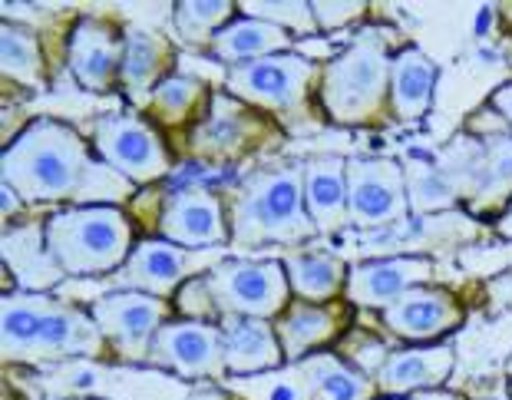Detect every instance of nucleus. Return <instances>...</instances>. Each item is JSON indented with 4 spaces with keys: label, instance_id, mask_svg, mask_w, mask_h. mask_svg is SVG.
Listing matches in <instances>:
<instances>
[{
    "label": "nucleus",
    "instance_id": "18",
    "mask_svg": "<svg viewBox=\"0 0 512 400\" xmlns=\"http://www.w3.org/2000/svg\"><path fill=\"white\" fill-rule=\"evenodd\" d=\"M456 364L453 348L446 344H423V348H403L387 354V361L374 371L377 391L387 397H413L440 387Z\"/></svg>",
    "mask_w": 512,
    "mask_h": 400
},
{
    "label": "nucleus",
    "instance_id": "35",
    "mask_svg": "<svg viewBox=\"0 0 512 400\" xmlns=\"http://www.w3.org/2000/svg\"><path fill=\"white\" fill-rule=\"evenodd\" d=\"M311 7H314V20H318V30H337L364 14V4H321L318 0Z\"/></svg>",
    "mask_w": 512,
    "mask_h": 400
},
{
    "label": "nucleus",
    "instance_id": "12",
    "mask_svg": "<svg viewBox=\"0 0 512 400\" xmlns=\"http://www.w3.org/2000/svg\"><path fill=\"white\" fill-rule=\"evenodd\" d=\"M232 225L222 212V199L209 189H179L162 205L159 239L182 245L189 252H209L232 242Z\"/></svg>",
    "mask_w": 512,
    "mask_h": 400
},
{
    "label": "nucleus",
    "instance_id": "9",
    "mask_svg": "<svg viewBox=\"0 0 512 400\" xmlns=\"http://www.w3.org/2000/svg\"><path fill=\"white\" fill-rule=\"evenodd\" d=\"M347 209H351V222L361 229H380V225L407 219V169L397 159H347Z\"/></svg>",
    "mask_w": 512,
    "mask_h": 400
},
{
    "label": "nucleus",
    "instance_id": "16",
    "mask_svg": "<svg viewBox=\"0 0 512 400\" xmlns=\"http://www.w3.org/2000/svg\"><path fill=\"white\" fill-rule=\"evenodd\" d=\"M123 47L126 37H119L106 20L83 17L80 24L70 30V73L76 83L90 93H110L119 83V70H123Z\"/></svg>",
    "mask_w": 512,
    "mask_h": 400
},
{
    "label": "nucleus",
    "instance_id": "11",
    "mask_svg": "<svg viewBox=\"0 0 512 400\" xmlns=\"http://www.w3.org/2000/svg\"><path fill=\"white\" fill-rule=\"evenodd\" d=\"M149 361L179 377H202V381H222L228 374L222 351V328L209 321H166L152 341Z\"/></svg>",
    "mask_w": 512,
    "mask_h": 400
},
{
    "label": "nucleus",
    "instance_id": "23",
    "mask_svg": "<svg viewBox=\"0 0 512 400\" xmlns=\"http://www.w3.org/2000/svg\"><path fill=\"white\" fill-rule=\"evenodd\" d=\"M172 47L149 30H126L123 47V70H119V86L133 103H149L156 86L169 77Z\"/></svg>",
    "mask_w": 512,
    "mask_h": 400
},
{
    "label": "nucleus",
    "instance_id": "37",
    "mask_svg": "<svg viewBox=\"0 0 512 400\" xmlns=\"http://www.w3.org/2000/svg\"><path fill=\"white\" fill-rule=\"evenodd\" d=\"M0 196H4V215H17L20 212V202H24V199H20L17 192L7 186V182H0Z\"/></svg>",
    "mask_w": 512,
    "mask_h": 400
},
{
    "label": "nucleus",
    "instance_id": "10",
    "mask_svg": "<svg viewBox=\"0 0 512 400\" xmlns=\"http://www.w3.org/2000/svg\"><path fill=\"white\" fill-rule=\"evenodd\" d=\"M90 315L106 338V344H110L119 358L143 361L149 358L152 341H156L159 328L169 318V301L156 295H143V291L116 288L110 295L93 301Z\"/></svg>",
    "mask_w": 512,
    "mask_h": 400
},
{
    "label": "nucleus",
    "instance_id": "41",
    "mask_svg": "<svg viewBox=\"0 0 512 400\" xmlns=\"http://www.w3.org/2000/svg\"><path fill=\"white\" fill-rule=\"evenodd\" d=\"M506 374H509V377H512V358H509V361H506Z\"/></svg>",
    "mask_w": 512,
    "mask_h": 400
},
{
    "label": "nucleus",
    "instance_id": "32",
    "mask_svg": "<svg viewBox=\"0 0 512 400\" xmlns=\"http://www.w3.org/2000/svg\"><path fill=\"white\" fill-rule=\"evenodd\" d=\"M202 100V83L195 77H182V73H169L166 80L156 86V93L149 96V110L159 116L162 123L179 126L192 116V110Z\"/></svg>",
    "mask_w": 512,
    "mask_h": 400
},
{
    "label": "nucleus",
    "instance_id": "6",
    "mask_svg": "<svg viewBox=\"0 0 512 400\" xmlns=\"http://www.w3.org/2000/svg\"><path fill=\"white\" fill-rule=\"evenodd\" d=\"M314 77V63L301 53H275V57L238 63L225 70L228 96L245 106L281 113L285 120L308 116V86Z\"/></svg>",
    "mask_w": 512,
    "mask_h": 400
},
{
    "label": "nucleus",
    "instance_id": "15",
    "mask_svg": "<svg viewBox=\"0 0 512 400\" xmlns=\"http://www.w3.org/2000/svg\"><path fill=\"white\" fill-rule=\"evenodd\" d=\"M265 129L268 126L261 123L258 113H252V106H245L228 93H215L209 113L192 129V149L209 159H235L245 149L261 143Z\"/></svg>",
    "mask_w": 512,
    "mask_h": 400
},
{
    "label": "nucleus",
    "instance_id": "13",
    "mask_svg": "<svg viewBox=\"0 0 512 400\" xmlns=\"http://www.w3.org/2000/svg\"><path fill=\"white\" fill-rule=\"evenodd\" d=\"M202 265L205 252L195 255L189 248L172 245L166 239H143L139 245H133L126 265L116 272V281L123 291H143V295L169 298Z\"/></svg>",
    "mask_w": 512,
    "mask_h": 400
},
{
    "label": "nucleus",
    "instance_id": "5",
    "mask_svg": "<svg viewBox=\"0 0 512 400\" xmlns=\"http://www.w3.org/2000/svg\"><path fill=\"white\" fill-rule=\"evenodd\" d=\"M47 248L63 275L90 278L119 272L133 252V229L116 205H70L43 222Z\"/></svg>",
    "mask_w": 512,
    "mask_h": 400
},
{
    "label": "nucleus",
    "instance_id": "17",
    "mask_svg": "<svg viewBox=\"0 0 512 400\" xmlns=\"http://www.w3.org/2000/svg\"><path fill=\"white\" fill-rule=\"evenodd\" d=\"M380 318L403 341H433L440 334L460 328L463 305L453 291L437 285H420L380 311Z\"/></svg>",
    "mask_w": 512,
    "mask_h": 400
},
{
    "label": "nucleus",
    "instance_id": "43",
    "mask_svg": "<svg viewBox=\"0 0 512 400\" xmlns=\"http://www.w3.org/2000/svg\"><path fill=\"white\" fill-rule=\"evenodd\" d=\"M509 400H512V381H509Z\"/></svg>",
    "mask_w": 512,
    "mask_h": 400
},
{
    "label": "nucleus",
    "instance_id": "25",
    "mask_svg": "<svg viewBox=\"0 0 512 400\" xmlns=\"http://www.w3.org/2000/svg\"><path fill=\"white\" fill-rule=\"evenodd\" d=\"M4 265L17 278L20 291H47L63 278L47 248V235L37 225H17L4 232Z\"/></svg>",
    "mask_w": 512,
    "mask_h": 400
},
{
    "label": "nucleus",
    "instance_id": "22",
    "mask_svg": "<svg viewBox=\"0 0 512 400\" xmlns=\"http://www.w3.org/2000/svg\"><path fill=\"white\" fill-rule=\"evenodd\" d=\"M294 371H298L301 391L308 400H374L377 394L374 377L344 364L331 351L308 354L304 361L294 364Z\"/></svg>",
    "mask_w": 512,
    "mask_h": 400
},
{
    "label": "nucleus",
    "instance_id": "4",
    "mask_svg": "<svg viewBox=\"0 0 512 400\" xmlns=\"http://www.w3.org/2000/svg\"><path fill=\"white\" fill-rule=\"evenodd\" d=\"M394 30L364 27L321 70V103L334 123L361 126L377 120L390 103V67H394Z\"/></svg>",
    "mask_w": 512,
    "mask_h": 400
},
{
    "label": "nucleus",
    "instance_id": "21",
    "mask_svg": "<svg viewBox=\"0 0 512 400\" xmlns=\"http://www.w3.org/2000/svg\"><path fill=\"white\" fill-rule=\"evenodd\" d=\"M437 77V63L417 43L400 47L394 53V67H390V110H394L397 120L413 123L420 116H427L433 90H437Z\"/></svg>",
    "mask_w": 512,
    "mask_h": 400
},
{
    "label": "nucleus",
    "instance_id": "19",
    "mask_svg": "<svg viewBox=\"0 0 512 400\" xmlns=\"http://www.w3.org/2000/svg\"><path fill=\"white\" fill-rule=\"evenodd\" d=\"M219 328L228 374H261L278 371L285 364V351H281L278 331L271 321L225 315Z\"/></svg>",
    "mask_w": 512,
    "mask_h": 400
},
{
    "label": "nucleus",
    "instance_id": "31",
    "mask_svg": "<svg viewBox=\"0 0 512 400\" xmlns=\"http://www.w3.org/2000/svg\"><path fill=\"white\" fill-rule=\"evenodd\" d=\"M407 189H410V212H443L453 209L460 199V189L453 186L450 172L433 162H407Z\"/></svg>",
    "mask_w": 512,
    "mask_h": 400
},
{
    "label": "nucleus",
    "instance_id": "33",
    "mask_svg": "<svg viewBox=\"0 0 512 400\" xmlns=\"http://www.w3.org/2000/svg\"><path fill=\"white\" fill-rule=\"evenodd\" d=\"M248 17H261L281 30H298V34H318V20H314L311 4H298V0H252L242 4Z\"/></svg>",
    "mask_w": 512,
    "mask_h": 400
},
{
    "label": "nucleus",
    "instance_id": "30",
    "mask_svg": "<svg viewBox=\"0 0 512 400\" xmlns=\"http://www.w3.org/2000/svg\"><path fill=\"white\" fill-rule=\"evenodd\" d=\"M0 70H4L7 80H14L20 86L43 83V53L30 30L17 24L0 27Z\"/></svg>",
    "mask_w": 512,
    "mask_h": 400
},
{
    "label": "nucleus",
    "instance_id": "2",
    "mask_svg": "<svg viewBox=\"0 0 512 400\" xmlns=\"http://www.w3.org/2000/svg\"><path fill=\"white\" fill-rule=\"evenodd\" d=\"M0 331L7 361L96 358L106 351L90 311L63 305L47 291H7L0 301Z\"/></svg>",
    "mask_w": 512,
    "mask_h": 400
},
{
    "label": "nucleus",
    "instance_id": "39",
    "mask_svg": "<svg viewBox=\"0 0 512 400\" xmlns=\"http://www.w3.org/2000/svg\"><path fill=\"white\" fill-rule=\"evenodd\" d=\"M189 400H232V397H225L222 391H215V387H199V391H192Z\"/></svg>",
    "mask_w": 512,
    "mask_h": 400
},
{
    "label": "nucleus",
    "instance_id": "7",
    "mask_svg": "<svg viewBox=\"0 0 512 400\" xmlns=\"http://www.w3.org/2000/svg\"><path fill=\"white\" fill-rule=\"evenodd\" d=\"M212 295L219 301L222 318H281L288 311V272L285 262H255V258H222L209 272Z\"/></svg>",
    "mask_w": 512,
    "mask_h": 400
},
{
    "label": "nucleus",
    "instance_id": "26",
    "mask_svg": "<svg viewBox=\"0 0 512 400\" xmlns=\"http://www.w3.org/2000/svg\"><path fill=\"white\" fill-rule=\"evenodd\" d=\"M337 311L334 308H321V305H308V301H298L291 305L285 315L275 321L281 351H285V361L298 364L311 354V348H321L337 334Z\"/></svg>",
    "mask_w": 512,
    "mask_h": 400
},
{
    "label": "nucleus",
    "instance_id": "34",
    "mask_svg": "<svg viewBox=\"0 0 512 400\" xmlns=\"http://www.w3.org/2000/svg\"><path fill=\"white\" fill-rule=\"evenodd\" d=\"M179 311L189 321H219L222 324V308L219 301L212 295V285H209V275H199V278H189L185 285L179 288Z\"/></svg>",
    "mask_w": 512,
    "mask_h": 400
},
{
    "label": "nucleus",
    "instance_id": "28",
    "mask_svg": "<svg viewBox=\"0 0 512 400\" xmlns=\"http://www.w3.org/2000/svg\"><path fill=\"white\" fill-rule=\"evenodd\" d=\"M512 202V133L483 139L479 182L470 199L473 212H496Z\"/></svg>",
    "mask_w": 512,
    "mask_h": 400
},
{
    "label": "nucleus",
    "instance_id": "40",
    "mask_svg": "<svg viewBox=\"0 0 512 400\" xmlns=\"http://www.w3.org/2000/svg\"><path fill=\"white\" fill-rule=\"evenodd\" d=\"M496 229H499V235H506V239H512V202L506 205V212H503V215H499Z\"/></svg>",
    "mask_w": 512,
    "mask_h": 400
},
{
    "label": "nucleus",
    "instance_id": "29",
    "mask_svg": "<svg viewBox=\"0 0 512 400\" xmlns=\"http://www.w3.org/2000/svg\"><path fill=\"white\" fill-rule=\"evenodd\" d=\"M235 20V4L232 0H179L172 7V27L182 43L199 47L205 40H215L222 27Z\"/></svg>",
    "mask_w": 512,
    "mask_h": 400
},
{
    "label": "nucleus",
    "instance_id": "14",
    "mask_svg": "<svg viewBox=\"0 0 512 400\" xmlns=\"http://www.w3.org/2000/svg\"><path fill=\"white\" fill-rule=\"evenodd\" d=\"M433 258L427 255H394L354 265L347 272V301L357 308H390L407 291L430 285Z\"/></svg>",
    "mask_w": 512,
    "mask_h": 400
},
{
    "label": "nucleus",
    "instance_id": "36",
    "mask_svg": "<svg viewBox=\"0 0 512 400\" xmlns=\"http://www.w3.org/2000/svg\"><path fill=\"white\" fill-rule=\"evenodd\" d=\"M489 106H493V110L512 126V83H503V86H499V90H496L493 96H489Z\"/></svg>",
    "mask_w": 512,
    "mask_h": 400
},
{
    "label": "nucleus",
    "instance_id": "3",
    "mask_svg": "<svg viewBox=\"0 0 512 400\" xmlns=\"http://www.w3.org/2000/svg\"><path fill=\"white\" fill-rule=\"evenodd\" d=\"M232 245H301L318 235L304 202V162H275L248 172L232 196Z\"/></svg>",
    "mask_w": 512,
    "mask_h": 400
},
{
    "label": "nucleus",
    "instance_id": "38",
    "mask_svg": "<svg viewBox=\"0 0 512 400\" xmlns=\"http://www.w3.org/2000/svg\"><path fill=\"white\" fill-rule=\"evenodd\" d=\"M380 400H460L456 394H433V391H427V394H413V397H380Z\"/></svg>",
    "mask_w": 512,
    "mask_h": 400
},
{
    "label": "nucleus",
    "instance_id": "42",
    "mask_svg": "<svg viewBox=\"0 0 512 400\" xmlns=\"http://www.w3.org/2000/svg\"><path fill=\"white\" fill-rule=\"evenodd\" d=\"M506 17H509V24H512V4L506 7Z\"/></svg>",
    "mask_w": 512,
    "mask_h": 400
},
{
    "label": "nucleus",
    "instance_id": "24",
    "mask_svg": "<svg viewBox=\"0 0 512 400\" xmlns=\"http://www.w3.org/2000/svg\"><path fill=\"white\" fill-rule=\"evenodd\" d=\"M288 47H291L288 30L268 24V20H261V17L242 14L215 34L212 57L228 63V67H238V63L265 60V57H275V53H291Z\"/></svg>",
    "mask_w": 512,
    "mask_h": 400
},
{
    "label": "nucleus",
    "instance_id": "8",
    "mask_svg": "<svg viewBox=\"0 0 512 400\" xmlns=\"http://www.w3.org/2000/svg\"><path fill=\"white\" fill-rule=\"evenodd\" d=\"M93 153L129 186H146L169 172L172 159L162 136L136 113H110L93 123Z\"/></svg>",
    "mask_w": 512,
    "mask_h": 400
},
{
    "label": "nucleus",
    "instance_id": "1",
    "mask_svg": "<svg viewBox=\"0 0 512 400\" xmlns=\"http://www.w3.org/2000/svg\"><path fill=\"white\" fill-rule=\"evenodd\" d=\"M4 182L24 202H86L129 189L123 176L100 162L70 123L40 116L20 129L0 156Z\"/></svg>",
    "mask_w": 512,
    "mask_h": 400
},
{
    "label": "nucleus",
    "instance_id": "27",
    "mask_svg": "<svg viewBox=\"0 0 512 400\" xmlns=\"http://www.w3.org/2000/svg\"><path fill=\"white\" fill-rule=\"evenodd\" d=\"M285 272L294 295L304 298L308 305H321V301L334 298L341 285H347L351 268H344L341 258L328 252H294L285 258Z\"/></svg>",
    "mask_w": 512,
    "mask_h": 400
},
{
    "label": "nucleus",
    "instance_id": "20",
    "mask_svg": "<svg viewBox=\"0 0 512 400\" xmlns=\"http://www.w3.org/2000/svg\"><path fill=\"white\" fill-rule=\"evenodd\" d=\"M304 202L318 235L337 232L351 222L347 209V159L314 156L304 162Z\"/></svg>",
    "mask_w": 512,
    "mask_h": 400
}]
</instances>
